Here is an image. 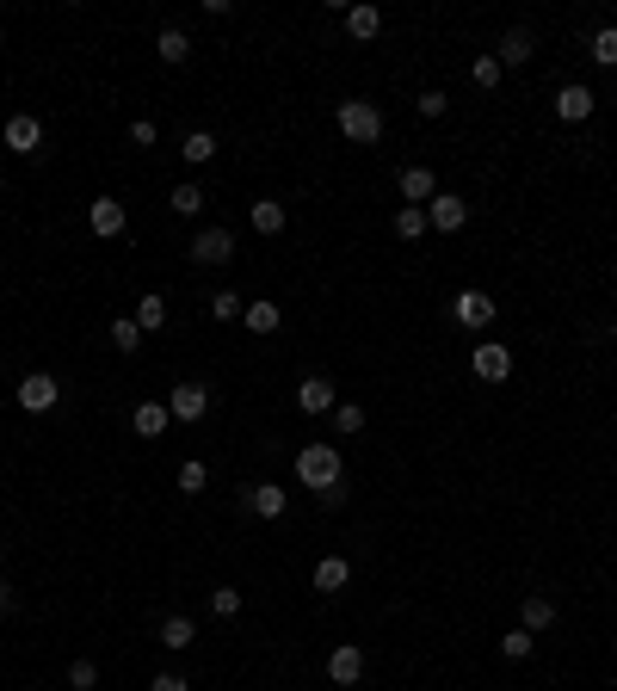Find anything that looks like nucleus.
Masks as SVG:
<instances>
[{
    "mask_svg": "<svg viewBox=\"0 0 617 691\" xmlns=\"http://www.w3.org/2000/svg\"><path fill=\"white\" fill-rule=\"evenodd\" d=\"M328 679H334V685H358V679H365V648L340 642V648L328 654Z\"/></svg>",
    "mask_w": 617,
    "mask_h": 691,
    "instance_id": "12",
    "label": "nucleus"
},
{
    "mask_svg": "<svg viewBox=\"0 0 617 691\" xmlns=\"http://www.w3.org/2000/svg\"><path fill=\"white\" fill-rule=\"evenodd\" d=\"M500 75H506L500 56H476V62H469V81H476V87H500Z\"/></svg>",
    "mask_w": 617,
    "mask_h": 691,
    "instance_id": "32",
    "label": "nucleus"
},
{
    "mask_svg": "<svg viewBox=\"0 0 617 691\" xmlns=\"http://www.w3.org/2000/svg\"><path fill=\"white\" fill-rule=\"evenodd\" d=\"M469 371H476L482 383H506V377H513V346H476V352H469Z\"/></svg>",
    "mask_w": 617,
    "mask_h": 691,
    "instance_id": "7",
    "label": "nucleus"
},
{
    "mask_svg": "<svg viewBox=\"0 0 617 691\" xmlns=\"http://www.w3.org/2000/svg\"><path fill=\"white\" fill-rule=\"evenodd\" d=\"M377 31H383V13L371 7V0H358V7H346V38H352V44H371Z\"/></svg>",
    "mask_w": 617,
    "mask_h": 691,
    "instance_id": "17",
    "label": "nucleus"
},
{
    "mask_svg": "<svg viewBox=\"0 0 617 691\" xmlns=\"http://www.w3.org/2000/svg\"><path fill=\"white\" fill-rule=\"evenodd\" d=\"M136 327H142V334L167 327V297H142V303H136Z\"/></svg>",
    "mask_w": 617,
    "mask_h": 691,
    "instance_id": "28",
    "label": "nucleus"
},
{
    "mask_svg": "<svg viewBox=\"0 0 617 691\" xmlns=\"http://www.w3.org/2000/svg\"><path fill=\"white\" fill-rule=\"evenodd\" d=\"M611 340H617V321H611Z\"/></svg>",
    "mask_w": 617,
    "mask_h": 691,
    "instance_id": "42",
    "label": "nucleus"
},
{
    "mask_svg": "<svg viewBox=\"0 0 617 691\" xmlns=\"http://www.w3.org/2000/svg\"><path fill=\"white\" fill-rule=\"evenodd\" d=\"M179 155H186L192 167H210V161H216V136H210V130H192L186 142H179Z\"/></svg>",
    "mask_w": 617,
    "mask_h": 691,
    "instance_id": "24",
    "label": "nucleus"
},
{
    "mask_svg": "<svg viewBox=\"0 0 617 691\" xmlns=\"http://www.w3.org/2000/svg\"><path fill=\"white\" fill-rule=\"evenodd\" d=\"M494 315H500V303L488 297V290H457V297H451V321H457V327H469V334L494 327Z\"/></svg>",
    "mask_w": 617,
    "mask_h": 691,
    "instance_id": "3",
    "label": "nucleus"
},
{
    "mask_svg": "<svg viewBox=\"0 0 617 691\" xmlns=\"http://www.w3.org/2000/svg\"><path fill=\"white\" fill-rule=\"evenodd\" d=\"M0 136H7V149H13V155H38V149H44V124L31 118V112H13Z\"/></svg>",
    "mask_w": 617,
    "mask_h": 691,
    "instance_id": "10",
    "label": "nucleus"
},
{
    "mask_svg": "<svg viewBox=\"0 0 617 691\" xmlns=\"http://www.w3.org/2000/svg\"><path fill=\"white\" fill-rule=\"evenodd\" d=\"M167 414L186 420V426H198V420L210 414V389H204V383H179V389L167 395Z\"/></svg>",
    "mask_w": 617,
    "mask_h": 691,
    "instance_id": "8",
    "label": "nucleus"
},
{
    "mask_svg": "<svg viewBox=\"0 0 617 691\" xmlns=\"http://www.w3.org/2000/svg\"><path fill=\"white\" fill-rule=\"evenodd\" d=\"M155 50H161V62H167V68H179V62L192 56V38H186V31H161Z\"/></svg>",
    "mask_w": 617,
    "mask_h": 691,
    "instance_id": "25",
    "label": "nucleus"
},
{
    "mask_svg": "<svg viewBox=\"0 0 617 691\" xmlns=\"http://www.w3.org/2000/svg\"><path fill=\"white\" fill-rule=\"evenodd\" d=\"M112 346H118V352H142V327H136V315H112Z\"/></svg>",
    "mask_w": 617,
    "mask_h": 691,
    "instance_id": "26",
    "label": "nucleus"
},
{
    "mask_svg": "<svg viewBox=\"0 0 617 691\" xmlns=\"http://www.w3.org/2000/svg\"><path fill=\"white\" fill-rule=\"evenodd\" d=\"M186 253H192V266H229L235 260V235L229 229H198Z\"/></svg>",
    "mask_w": 617,
    "mask_h": 691,
    "instance_id": "5",
    "label": "nucleus"
},
{
    "mask_svg": "<svg viewBox=\"0 0 617 691\" xmlns=\"http://www.w3.org/2000/svg\"><path fill=\"white\" fill-rule=\"evenodd\" d=\"M13 395H19V408H25V414H50V408L62 402V383H56L50 371H31Z\"/></svg>",
    "mask_w": 617,
    "mask_h": 691,
    "instance_id": "4",
    "label": "nucleus"
},
{
    "mask_svg": "<svg viewBox=\"0 0 617 691\" xmlns=\"http://www.w3.org/2000/svg\"><path fill=\"white\" fill-rule=\"evenodd\" d=\"M173 210H179V216H198V210H204V186H198V179L173 186Z\"/></svg>",
    "mask_w": 617,
    "mask_h": 691,
    "instance_id": "31",
    "label": "nucleus"
},
{
    "mask_svg": "<svg viewBox=\"0 0 617 691\" xmlns=\"http://www.w3.org/2000/svg\"><path fill=\"white\" fill-rule=\"evenodd\" d=\"M395 186H402V198L408 204H432V198H439V173H432V167H402V173H395Z\"/></svg>",
    "mask_w": 617,
    "mask_h": 691,
    "instance_id": "11",
    "label": "nucleus"
},
{
    "mask_svg": "<svg viewBox=\"0 0 617 691\" xmlns=\"http://www.w3.org/2000/svg\"><path fill=\"white\" fill-rule=\"evenodd\" d=\"M395 235L420 241V235H426V210H420V204H402V210H395Z\"/></svg>",
    "mask_w": 617,
    "mask_h": 691,
    "instance_id": "27",
    "label": "nucleus"
},
{
    "mask_svg": "<svg viewBox=\"0 0 617 691\" xmlns=\"http://www.w3.org/2000/svg\"><path fill=\"white\" fill-rule=\"evenodd\" d=\"M414 105H420V118H445V112H451V93H439V87H426V93H420Z\"/></svg>",
    "mask_w": 617,
    "mask_h": 691,
    "instance_id": "35",
    "label": "nucleus"
},
{
    "mask_svg": "<svg viewBox=\"0 0 617 691\" xmlns=\"http://www.w3.org/2000/svg\"><path fill=\"white\" fill-rule=\"evenodd\" d=\"M334 124H340V136H346V142H358V149H371V142L383 136V112H377L371 99H340Z\"/></svg>",
    "mask_w": 617,
    "mask_h": 691,
    "instance_id": "2",
    "label": "nucleus"
},
{
    "mask_svg": "<svg viewBox=\"0 0 617 691\" xmlns=\"http://www.w3.org/2000/svg\"><path fill=\"white\" fill-rule=\"evenodd\" d=\"M149 691H192V685L179 679V673H155V685H149Z\"/></svg>",
    "mask_w": 617,
    "mask_h": 691,
    "instance_id": "40",
    "label": "nucleus"
},
{
    "mask_svg": "<svg viewBox=\"0 0 617 691\" xmlns=\"http://www.w3.org/2000/svg\"><path fill=\"white\" fill-rule=\"evenodd\" d=\"M519 624L537 636V630H550L556 624V599H543V593H525V605H519Z\"/></svg>",
    "mask_w": 617,
    "mask_h": 691,
    "instance_id": "21",
    "label": "nucleus"
},
{
    "mask_svg": "<svg viewBox=\"0 0 617 691\" xmlns=\"http://www.w3.org/2000/svg\"><path fill=\"white\" fill-rule=\"evenodd\" d=\"M531 648H537V636H531L525 624H519V630H506V636H500V654H506V661H525V654H531Z\"/></svg>",
    "mask_w": 617,
    "mask_h": 691,
    "instance_id": "30",
    "label": "nucleus"
},
{
    "mask_svg": "<svg viewBox=\"0 0 617 691\" xmlns=\"http://www.w3.org/2000/svg\"><path fill=\"white\" fill-rule=\"evenodd\" d=\"M463 223H469V204H463L457 192H439V198L426 204V229H439V235H457Z\"/></svg>",
    "mask_w": 617,
    "mask_h": 691,
    "instance_id": "9",
    "label": "nucleus"
},
{
    "mask_svg": "<svg viewBox=\"0 0 617 691\" xmlns=\"http://www.w3.org/2000/svg\"><path fill=\"white\" fill-rule=\"evenodd\" d=\"M13 605V587H7V580H0V611H7Z\"/></svg>",
    "mask_w": 617,
    "mask_h": 691,
    "instance_id": "41",
    "label": "nucleus"
},
{
    "mask_svg": "<svg viewBox=\"0 0 617 691\" xmlns=\"http://www.w3.org/2000/svg\"><path fill=\"white\" fill-rule=\"evenodd\" d=\"M334 432H346V439H352V432H365V408L340 402V408H334Z\"/></svg>",
    "mask_w": 617,
    "mask_h": 691,
    "instance_id": "34",
    "label": "nucleus"
},
{
    "mask_svg": "<svg viewBox=\"0 0 617 691\" xmlns=\"http://www.w3.org/2000/svg\"><path fill=\"white\" fill-rule=\"evenodd\" d=\"M593 105H599L593 87H580V81H574V87L556 93V118H562V124H587V118H593Z\"/></svg>",
    "mask_w": 617,
    "mask_h": 691,
    "instance_id": "14",
    "label": "nucleus"
},
{
    "mask_svg": "<svg viewBox=\"0 0 617 691\" xmlns=\"http://www.w3.org/2000/svg\"><path fill=\"white\" fill-rule=\"evenodd\" d=\"M68 685H75V691H93V685H99V667H93V661H75V667H68Z\"/></svg>",
    "mask_w": 617,
    "mask_h": 691,
    "instance_id": "38",
    "label": "nucleus"
},
{
    "mask_svg": "<svg viewBox=\"0 0 617 691\" xmlns=\"http://www.w3.org/2000/svg\"><path fill=\"white\" fill-rule=\"evenodd\" d=\"M210 611H216V617H241V593H235V587H216V593H210Z\"/></svg>",
    "mask_w": 617,
    "mask_h": 691,
    "instance_id": "37",
    "label": "nucleus"
},
{
    "mask_svg": "<svg viewBox=\"0 0 617 691\" xmlns=\"http://www.w3.org/2000/svg\"><path fill=\"white\" fill-rule=\"evenodd\" d=\"M494 56H500V68H519V62H531V31H506Z\"/></svg>",
    "mask_w": 617,
    "mask_h": 691,
    "instance_id": "23",
    "label": "nucleus"
},
{
    "mask_svg": "<svg viewBox=\"0 0 617 691\" xmlns=\"http://www.w3.org/2000/svg\"><path fill=\"white\" fill-rule=\"evenodd\" d=\"M204 482H210L204 463H179V494H204Z\"/></svg>",
    "mask_w": 617,
    "mask_h": 691,
    "instance_id": "36",
    "label": "nucleus"
},
{
    "mask_svg": "<svg viewBox=\"0 0 617 691\" xmlns=\"http://www.w3.org/2000/svg\"><path fill=\"white\" fill-rule=\"evenodd\" d=\"M87 229H93L99 241H118V235L130 229V210H124L118 198H93V204H87Z\"/></svg>",
    "mask_w": 617,
    "mask_h": 691,
    "instance_id": "6",
    "label": "nucleus"
},
{
    "mask_svg": "<svg viewBox=\"0 0 617 691\" xmlns=\"http://www.w3.org/2000/svg\"><path fill=\"white\" fill-rule=\"evenodd\" d=\"M241 309H247L241 290H216V297H210V315H216V321H241Z\"/></svg>",
    "mask_w": 617,
    "mask_h": 691,
    "instance_id": "33",
    "label": "nucleus"
},
{
    "mask_svg": "<svg viewBox=\"0 0 617 691\" xmlns=\"http://www.w3.org/2000/svg\"><path fill=\"white\" fill-rule=\"evenodd\" d=\"M241 321H247V334H260V340H266V334H278V327H284V309H278L272 297H253V303L241 309Z\"/></svg>",
    "mask_w": 617,
    "mask_h": 691,
    "instance_id": "15",
    "label": "nucleus"
},
{
    "mask_svg": "<svg viewBox=\"0 0 617 691\" xmlns=\"http://www.w3.org/2000/svg\"><path fill=\"white\" fill-rule=\"evenodd\" d=\"M192 642H198V624H192L186 611L161 617V648H173V654H179V648H192Z\"/></svg>",
    "mask_w": 617,
    "mask_h": 691,
    "instance_id": "22",
    "label": "nucleus"
},
{
    "mask_svg": "<svg viewBox=\"0 0 617 691\" xmlns=\"http://www.w3.org/2000/svg\"><path fill=\"white\" fill-rule=\"evenodd\" d=\"M284 500H290V494H284L278 482H260V488H247V494H241V506H247L253 519H278V513H284Z\"/></svg>",
    "mask_w": 617,
    "mask_h": 691,
    "instance_id": "16",
    "label": "nucleus"
},
{
    "mask_svg": "<svg viewBox=\"0 0 617 691\" xmlns=\"http://www.w3.org/2000/svg\"><path fill=\"white\" fill-rule=\"evenodd\" d=\"M346 580H352V562H346V556H321V562H315V593H346Z\"/></svg>",
    "mask_w": 617,
    "mask_h": 691,
    "instance_id": "20",
    "label": "nucleus"
},
{
    "mask_svg": "<svg viewBox=\"0 0 617 691\" xmlns=\"http://www.w3.org/2000/svg\"><path fill=\"white\" fill-rule=\"evenodd\" d=\"M593 62H599V68H617V25H599V31H593Z\"/></svg>",
    "mask_w": 617,
    "mask_h": 691,
    "instance_id": "29",
    "label": "nucleus"
},
{
    "mask_svg": "<svg viewBox=\"0 0 617 691\" xmlns=\"http://www.w3.org/2000/svg\"><path fill=\"white\" fill-rule=\"evenodd\" d=\"M297 408H303V414H334L340 395H334L328 377H303V383H297Z\"/></svg>",
    "mask_w": 617,
    "mask_h": 691,
    "instance_id": "13",
    "label": "nucleus"
},
{
    "mask_svg": "<svg viewBox=\"0 0 617 691\" xmlns=\"http://www.w3.org/2000/svg\"><path fill=\"white\" fill-rule=\"evenodd\" d=\"M340 476H346L340 445H303V451H297V482H303L309 494H334Z\"/></svg>",
    "mask_w": 617,
    "mask_h": 691,
    "instance_id": "1",
    "label": "nucleus"
},
{
    "mask_svg": "<svg viewBox=\"0 0 617 691\" xmlns=\"http://www.w3.org/2000/svg\"><path fill=\"white\" fill-rule=\"evenodd\" d=\"M247 223L260 229V235H284V223H290V210L278 204V198H253V210H247Z\"/></svg>",
    "mask_w": 617,
    "mask_h": 691,
    "instance_id": "19",
    "label": "nucleus"
},
{
    "mask_svg": "<svg viewBox=\"0 0 617 691\" xmlns=\"http://www.w3.org/2000/svg\"><path fill=\"white\" fill-rule=\"evenodd\" d=\"M130 426H136V439H161V432L173 426V414H167V402H136Z\"/></svg>",
    "mask_w": 617,
    "mask_h": 691,
    "instance_id": "18",
    "label": "nucleus"
},
{
    "mask_svg": "<svg viewBox=\"0 0 617 691\" xmlns=\"http://www.w3.org/2000/svg\"><path fill=\"white\" fill-rule=\"evenodd\" d=\"M130 142H136V149H149V142H155V124L136 118V124H130Z\"/></svg>",
    "mask_w": 617,
    "mask_h": 691,
    "instance_id": "39",
    "label": "nucleus"
}]
</instances>
